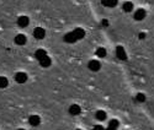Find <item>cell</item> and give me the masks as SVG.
<instances>
[{"instance_id": "cell-14", "label": "cell", "mask_w": 154, "mask_h": 130, "mask_svg": "<svg viewBox=\"0 0 154 130\" xmlns=\"http://www.w3.org/2000/svg\"><path fill=\"white\" fill-rule=\"evenodd\" d=\"M106 113L104 112V111H97L96 112V114H95V118L97 119V120H100V122H104V120H106Z\"/></svg>"}, {"instance_id": "cell-3", "label": "cell", "mask_w": 154, "mask_h": 130, "mask_svg": "<svg viewBox=\"0 0 154 130\" xmlns=\"http://www.w3.org/2000/svg\"><path fill=\"white\" fill-rule=\"evenodd\" d=\"M88 68L89 70H91V71H99L100 68H101V64L99 60H90L88 64Z\"/></svg>"}, {"instance_id": "cell-15", "label": "cell", "mask_w": 154, "mask_h": 130, "mask_svg": "<svg viewBox=\"0 0 154 130\" xmlns=\"http://www.w3.org/2000/svg\"><path fill=\"white\" fill-rule=\"evenodd\" d=\"M122 10H123L125 12H131V11H133V4H132L131 1H126V3H123V5H122Z\"/></svg>"}, {"instance_id": "cell-19", "label": "cell", "mask_w": 154, "mask_h": 130, "mask_svg": "<svg viewBox=\"0 0 154 130\" xmlns=\"http://www.w3.org/2000/svg\"><path fill=\"white\" fill-rule=\"evenodd\" d=\"M136 99H137L138 102L142 103V102H144V101H146V96H144L143 93H138V95L136 96Z\"/></svg>"}, {"instance_id": "cell-17", "label": "cell", "mask_w": 154, "mask_h": 130, "mask_svg": "<svg viewBox=\"0 0 154 130\" xmlns=\"http://www.w3.org/2000/svg\"><path fill=\"white\" fill-rule=\"evenodd\" d=\"M96 55H97L99 58H105V57H106V49H105V48H97Z\"/></svg>"}, {"instance_id": "cell-9", "label": "cell", "mask_w": 154, "mask_h": 130, "mask_svg": "<svg viewBox=\"0 0 154 130\" xmlns=\"http://www.w3.org/2000/svg\"><path fill=\"white\" fill-rule=\"evenodd\" d=\"M38 61H40V65L42 68H48V66H51V64H52V59H51L48 55L43 57L41 60H38Z\"/></svg>"}, {"instance_id": "cell-4", "label": "cell", "mask_w": 154, "mask_h": 130, "mask_svg": "<svg viewBox=\"0 0 154 130\" xmlns=\"http://www.w3.org/2000/svg\"><path fill=\"white\" fill-rule=\"evenodd\" d=\"M15 80H16L17 84H25V82L27 81V74L26 72H22V71L17 72L15 75Z\"/></svg>"}, {"instance_id": "cell-10", "label": "cell", "mask_w": 154, "mask_h": 130, "mask_svg": "<svg viewBox=\"0 0 154 130\" xmlns=\"http://www.w3.org/2000/svg\"><path fill=\"white\" fill-rule=\"evenodd\" d=\"M29 123L32 126H38L41 124V119H40V117H38V115H31L29 118Z\"/></svg>"}, {"instance_id": "cell-12", "label": "cell", "mask_w": 154, "mask_h": 130, "mask_svg": "<svg viewBox=\"0 0 154 130\" xmlns=\"http://www.w3.org/2000/svg\"><path fill=\"white\" fill-rule=\"evenodd\" d=\"M101 3L106 7H113L117 5V0H101Z\"/></svg>"}, {"instance_id": "cell-20", "label": "cell", "mask_w": 154, "mask_h": 130, "mask_svg": "<svg viewBox=\"0 0 154 130\" xmlns=\"http://www.w3.org/2000/svg\"><path fill=\"white\" fill-rule=\"evenodd\" d=\"M93 130H106V129L104 126H101V125H95Z\"/></svg>"}, {"instance_id": "cell-1", "label": "cell", "mask_w": 154, "mask_h": 130, "mask_svg": "<svg viewBox=\"0 0 154 130\" xmlns=\"http://www.w3.org/2000/svg\"><path fill=\"white\" fill-rule=\"evenodd\" d=\"M84 36H85V31L83 28H75L74 31H72L64 36V41L67 43H75L76 41L84 38Z\"/></svg>"}, {"instance_id": "cell-25", "label": "cell", "mask_w": 154, "mask_h": 130, "mask_svg": "<svg viewBox=\"0 0 154 130\" xmlns=\"http://www.w3.org/2000/svg\"><path fill=\"white\" fill-rule=\"evenodd\" d=\"M75 130H82V129H75Z\"/></svg>"}, {"instance_id": "cell-24", "label": "cell", "mask_w": 154, "mask_h": 130, "mask_svg": "<svg viewBox=\"0 0 154 130\" xmlns=\"http://www.w3.org/2000/svg\"><path fill=\"white\" fill-rule=\"evenodd\" d=\"M17 130H25V129H17Z\"/></svg>"}, {"instance_id": "cell-23", "label": "cell", "mask_w": 154, "mask_h": 130, "mask_svg": "<svg viewBox=\"0 0 154 130\" xmlns=\"http://www.w3.org/2000/svg\"><path fill=\"white\" fill-rule=\"evenodd\" d=\"M106 130H117V129H113V128H110V126H107V129Z\"/></svg>"}, {"instance_id": "cell-16", "label": "cell", "mask_w": 154, "mask_h": 130, "mask_svg": "<svg viewBox=\"0 0 154 130\" xmlns=\"http://www.w3.org/2000/svg\"><path fill=\"white\" fill-rule=\"evenodd\" d=\"M8 85H9V81L6 77L0 76V88H5V87H8Z\"/></svg>"}, {"instance_id": "cell-7", "label": "cell", "mask_w": 154, "mask_h": 130, "mask_svg": "<svg viewBox=\"0 0 154 130\" xmlns=\"http://www.w3.org/2000/svg\"><path fill=\"white\" fill-rule=\"evenodd\" d=\"M15 43L17 44V46H23V44H26V41H27V38H26V36L25 34H22V33H20V34H16L15 36Z\"/></svg>"}, {"instance_id": "cell-5", "label": "cell", "mask_w": 154, "mask_h": 130, "mask_svg": "<svg viewBox=\"0 0 154 130\" xmlns=\"http://www.w3.org/2000/svg\"><path fill=\"white\" fill-rule=\"evenodd\" d=\"M29 23H30V19L27 16H20L17 19V25H19V27H21V28L27 27Z\"/></svg>"}, {"instance_id": "cell-6", "label": "cell", "mask_w": 154, "mask_h": 130, "mask_svg": "<svg viewBox=\"0 0 154 130\" xmlns=\"http://www.w3.org/2000/svg\"><path fill=\"white\" fill-rule=\"evenodd\" d=\"M116 55H117V58H119L120 60H127L126 50H125V48L121 47V46H119V47L116 48Z\"/></svg>"}, {"instance_id": "cell-8", "label": "cell", "mask_w": 154, "mask_h": 130, "mask_svg": "<svg viewBox=\"0 0 154 130\" xmlns=\"http://www.w3.org/2000/svg\"><path fill=\"white\" fill-rule=\"evenodd\" d=\"M133 17H134V20H137V21H142V20L146 17V10H143V9H138V10L134 12Z\"/></svg>"}, {"instance_id": "cell-13", "label": "cell", "mask_w": 154, "mask_h": 130, "mask_svg": "<svg viewBox=\"0 0 154 130\" xmlns=\"http://www.w3.org/2000/svg\"><path fill=\"white\" fill-rule=\"evenodd\" d=\"M47 55V52L45 50V49H37L36 50V53H35V58L36 59H38V60H41L43 57H46Z\"/></svg>"}, {"instance_id": "cell-18", "label": "cell", "mask_w": 154, "mask_h": 130, "mask_svg": "<svg viewBox=\"0 0 154 130\" xmlns=\"http://www.w3.org/2000/svg\"><path fill=\"white\" fill-rule=\"evenodd\" d=\"M119 125H120V123H119L117 119H111L110 123H109V126H110V128H113V129H117Z\"/></svg>"}, {"instance_id": "cell-22", "label": "cell", "mask_w": 154, "mask_h": 130, "mask_svg": "<svg viewBox=\"0 0 154 130\" xmlns=\"http://www.w3.org/2000/svg\"><path fill=\"white\" fill-rule=\"evenodd\" d=\"M107 25H109L107 20H102V26H107Z\"/></svg>"}, {"instance_id": "cell-21", "label": "cell", "mask_w": 154, "mask_h": 130, "mask_svg": "<svg viewBox=\"0 0 154 130\" xmlns=\"http://www.w3.org/2000/svg\"><path fill=\"white\" fill-rule=\"evenodd\" d=\"M138 37H139V40H143V38L146 37V34H144V33H139V36H138Z\"/></svg>"}, {"instance_id": "cell-2", "label": "cell", "mask_w": 154, "mask_h": 130, "mask_svg": "<svg viewBox=\"0 0 154 130\" xmlns=\"http://www.w3.org/2000/svg\"><path fill=\"white\" fill-rule=\"evenodd\" d=\"M45 36H46V31L42 27H36L33 30V37L36 40H43Z\"/></svg>"}, {"instance_id": "cell-11", "label": "cell", "mask_w": 154, "mask_h": 130, "mask_svg": "<svg viewBox=\"0 0 154 130\" xmlns=\"http://www.w3.org/2000/svg\"><path fill=\"white\" fill-rule=\"evenodd\" d=\"M80 112H82V109H80V107L78 105H72L69 107V113L72 115H78V114H80Z\"/></svg>"}]
</instances>
